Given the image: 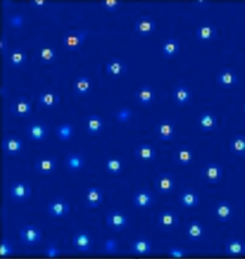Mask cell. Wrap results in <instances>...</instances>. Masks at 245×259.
<instances>
[{
  "mask_svg": "<svg viewBox=\"0 0 245 259\" xmlns=\"http://www.w3.org/2000/svg\"><path fill=\"white\" fill-rule=\"evenodd\" d=\"M24 16H22L21 14H14L12 16H10L8 19L10 26L14 28H20L24 25Z\"/></svg>",
  "mask_w": 245,
  "mask_h": 259,
  "instance_id": "45",
  "label": "cell"
},
{
  "mask_svg": "<svg viewBox=\"0 0 245 259\" xmlns=\"http://www.w3.org/2000/svg\"><path fill=\"white\" fill-rule=\"evenodd\" d=\"M74 135V128L69 123H63L56 128V136L62 141L71 140Z\"/></svg>",
  "mask_w": 245,
  "mask_h": 259,
  "instance_id": "39",
  "label": "cell"
},
{
  "mask_svg": "<svg viewBox=\"0 0 245 259\" xmlns=\"http://www.w3.org/2000/svg\"><path fill=\"white\" fill-rule=\"evenodd\" d=\"M50 2L47 0H31L30 5L33 8H44Z\"/></svg>",
  "mask_w": 245,
  "mask_h": 259,
  "instance_id": "49",
  "label": "cell"
},
{
  "mask_svg": "<svg viewBox=\"0 0 245 259\" xmlns=\"http://www.w3.org/2000/svg\"><path fill=\"white\" fill-rule=\"evenodd\" d=\"M162 51L165 57L167 58H173L177 55L179 52V42L175 38H168L163 44Z\"/></svg>",
  "mask_w": 245,
  "mask_h": 259,
  "instance_id": "38",
  "label": "cell"
},
{
  "mask_svg": "<svg viewBox=\"0 0 245 259\" xmlns=\"http://www.w3.org/2000/svg\"><path fill=\"white\" fill-rule=\"evenodd\" d=\"M35 170L40 175H50L57 168V161L53 157H39L35 162Z\"/></svg>",
  "mask_w": 245,
  "mask_h": 259,
  "instance_id": "21",
  "label": "cell"
},
{
  "mask_svg": "<svg viewBox=\"0 0 245 259\" xmlns=\"http://www.w3.org/2000/svg\"><path fill=\"white\" fill-rule=\"evenodd\" d=\"M217 83L218 85L224 89H232L237 83V76L232 68H223L218 75H217Z\"/></svg>",
  "mask_w": 245,
  "mask_h": 259,
  "instance_id": "16",
  "label": "cell"
},
{
  "mask_svg": "<svg viewBox=\"0 0 245 259\" xmlns=\"http://www.w3.org/2000/svg\"><path fill=\"white\" fill-rule=\"evenodd\" d=\"M173 158L179 165H189L193 160V151L189 146H182L173 153Z\"/></svg>",
  "mask_w": 245,
  "mask_h": 259,
  "instance_id": "26",
  "label": "cell"
},
{
  "mask_svg": "<svg viewBox=\"0 0 245 259\" xmlns=\"http://www.w3.org/2000/svg\"><path fill=\"white\" fill-rule=\"evenodd\" d=\"M203 234H204V227L200 221L192 220L188 224L187 236L189 240L191 242H198L202 238Z\"/></svg>",
  "mask_w": 245,
  "mask_h": 259,
  "instance_id": "36",
  "label": "cell"
},
{
  "mask_svg": "<svg viewBox=\"0 0 245 259\" xmlns=\"http://www.w3.org/2000/svg\"><path fill=\"white\" fill-rule=\"evenodd\" d=\"M32 195V188L25 182H16L10 187V197L15 202H25Z\"/></svg>",
  "mask_w": 245,
  "mask_h": 259,
  "instance_id": "5",
  "label": "cell"
},
{
  "mask_svg": "<svg viewBox=\"0 0 245 259\" xmlns=\"http://www.w3.org/2000/svg\"><path fill=\"white\" fill-rule=\"evenodd\" d=\"M224 252L232 257L243 255L245 254V243L241 239L232 238L226 242Z\"/></svg>",
  "mask_w": 245,
  "mask_h": 259,
  "instance_id": "25",
  "label": "cell"
},
{
  "mask_svg": "<svg viewBox=\"0 0 245 259\" xmlns=\"http://www.w3.org/2000/svg\"><path fill=\"white\" fill-rule=\"evenodd\" d=\"M134 98L137 102L143 106H149L155 101V92L148 85H143L136 90L134 93Z\"/></svg>",
  "mask_w": 245,
  "mask_h": 259,
  "instance_id": "28",
  "label": "cell"
},
{
  "mask_svg": "<svg viewBox=\"0 0 245 259\" xmlns=\"http://www.w3.org/2000/svg\"><path fill=\"white\" fill-rule=\"evenodd\" d=\"M64 164L68 170L72 172H79L85 166V160L82 155L78 153H71L65 157Z\"/></svg>",
  "mask_w": 245,
  "mask_h": 259,
  "instance_id": "31",
  "label": "cell"
},
{
  "mask_svg": "<svg viewBox=\"0 0 245 259\" xmlns=\"http://www.w3.org/2000/svg\"><path fill=\"white\" fill-rule=\"evenodd\" d=\"M179 203L185 208H194L200 204V196L192 188H186L179 195Z\"/></svg>",
  "mask_w": 245,
  "mask_h": 259,
  "instance_id": "19",
  "label": "cell"
},
{
  "mask_svg": "<svg viewBox=\"0 0 245 259\" xmlns=\"http://www.w3.org/2000/svg\"><path fill=\"white\" fill-rule=\"evenodd\" d=\"M13 254H14L13 246L6 238H3L0 243V256L2 258H5V257H9Z\"/></svg>",
  "mask_w": 245,
  "mask_h": 259,
  "instance_id": "43",
  "label": "cell"
},
{
  "mask_svg": "<svg viewBox=\"0 0 245 259\" xmlns=\"http://www.w3.org/2000/svg\"><path fill=\"white\" fill-rule=\"evenodd\" d=\"M38 102L47 109H53L60 102V96L53 91H44L39 94Z\"/></svg>",
  "mask_w": 245,
  "mask_h": 259,
  "instance_id": "35",
  "label": "cell"
},
{
  "mask_svg": "<svg viewBox=\"0 0 245 259\" xmlns=\"http://www.w3.org/2000/svg\"><path fill=\"white\" fill-rule=\"evenodd\" d=\"M195 36H197V38L202 42L211 41V40L215 39L218 36V30H217V27L215 25H213L212 23L205 22V23L200 24V26L197 28Z\"/></svg>",
  "mask_w": 245,
  "mask_h": 259,
  "instance_id": "17",
  "label": "cell"
},
{
  "mask_svg": "<svg viewBox=\"0 0 245 259\" xmlns=\"http://www.w3.org/2000/svg\"><path fill=\"white\" fill-rule=\"evenodd\" d=\"M26 135L33 141H42L48 136V129L41 123H32L26 128Z\"/></svg>",
  "mask_w": 245,
  "mask_h": 259,
  "instance_id": "24",
  "label": "cell"
},
{
  "mask_svg": "<svg viewBox=\"0 0 245 259\" xmlns=\"http://www.w3.org/2000/svg\"><path fill=\"white\" fill-rule=\"evenodd\" d=\"M215 216L220 223H226L232 218L234 209L227 201H220L214 207Z\"/></svg>",
  "mask_w": 245,
  "mask_h": 259,
  "instance_id": "20",
  "label": "cell"
},
{
  "mask_svg": "<svg viewBox=\"0 0 245 259\" xmlns=\"http://www.w3.org/2000/svg\"><path fill=\"white\" fill-rule=\"evenodd\" d=\"M155 134L158 139L161 141L173 140L175 135V126L173 121L168 119L160 121L155 127Z\"/></svg>",
  "mask_w": 245,
  "mask_h": 259,
  "instance_id": "11",
  "label": "cell"
},
{
  "mask_svg": "<svg viewBox=\"0 0 245 259\" xmlns=\"http://www.w3.org/2000/svg\"><path fill=\"white\" fill-rule=\"evenodd\" d=\"M124 165L117 157H109L106 160V170L110 175H119L123 172Z\"/></svg>",
  "mask_w": 245,
  "mask_h": 259,
  "instance_id": "40",
  "label": "cell"
},
{
  "mask_svg": "<svg viewBox=\"0 0 245 259\" xmlns=\"http://www.w3.org/2000/svg\"><path fill=\"white\" fill-rule=\"evenodd\" d=\"M152 242L145 237H139L130 245V250L137 255H149L152 252Z\"/></svg>",
  "mask_w": 245,
  "mask_h": 259,
  "instance_id": "27",
  "label": "cell"
},
{
  "mask_svg": "<svg viewBox=\"0 0 245 259\" xmlns=\"http://www.w3.org/2000/svg\"><path fill=\"white\" fill-rule=\"evenodd\" d=\"M191 97H192V93L185 85H178L173 89V100L179 106H183V105L190 102Z\"/></svg>",
  "mask_w": 245,
  "mask_h": 259,
  "instance_id": "33",
  "label": "cell"
},
{
  "mask_svg": "<svg viewBox=\"0 0 245 259\" xmlns=\"http://www.w3.org/2000/svg\"><path fill=\"white\" fill-rule=\"evenodd\" d=\"M119 250L118 241L113 238H109L105 241L104 243V250L109 253V254H113V253H117Z\"/></svg>",
  "mask_w": 245,
  "mask_h": 259,
  "instance_id": "44",
  "label": "cell"
},
{
  "mask_svg": "<svg viewBox=\"0 0 245 259\" xmlns=\"http://www.w3.org/2000/svg\"><path fill=\"white\" fill-rule=\"evenodd\" d=\"M22 148L23 142L18 136L9 135L2 140V149L9 156H17L22 151Z\"/></svg>",
  "mask_w": 245,
  "mask_h": 259,
  "instance_id": "10",
  "label": "cell"
},
{
  "mask_svg": "<svg viewBox=\"0 0 245 259\" xmlns=\"http://www.w3.org/2000/svg\"><path fill=\"white\" fill-rule=\"evenodd\" d=\"M133 204L140 209L149 208L154 204L153 194L145 188L139 189L133 196Z\"/></svg>",
  "mask_w": 245,
  "mask_h": 259,
  "instance_id": "23",
  "label": "cell"
},
{
  "mask_svg": "<svg viewBox=\"0 0 245 259\" xmlns=\"http://www.w3.org/2000/svg\"><path fill=\"white\" fill-rule=\"evenodd\" d=\"M107 225L114 232H122L127 227V216L118 210L110 211L107 216Z\"/></svg>",
  "mask_w": 245,
  "mask_h": 259,
  "instance_id": "12",
  "label": "cell"
},
{
  "mask_svg": "<svg viewBox=\"0 0 245 259\" xmlns=\"http://www.w3.org/2000/svg\"><path fill=\"white\" fill-rule=\"evenodd\" d=\"M106 72L111 78L117 79L127 72V65L122 60L114 58V59H111L109 63H107Z\"/></svg>",
  "mask_w": 245,
  "mask_h": 259,
  "instance_id": "22",
  "label": "cell"
},
{
  "mask_svg": "<svg viewBox=\"0 0 245 259\" xmlns=\"http://www.w3.org/2000/svg\"><path fill=\"white\" fill-rule=\"evenodd\" d=\"M156 151L155 147L149 143L138 144L134 149V156L141 162H152L155 159Z\"/></svg>",
  "mask_w": 245,
  "mask_h": 259,
  "instance_id": "15",
  "label": "cell"
},
{
  "mask_svg": "<svg viewBox=\"0 0 245 259\" xmlns=\"http://www.w3.org/2000/svg\"><path fill=\"white\" fill-rule=\"evenodd\" d=\"M88 32L86 30H70L67 31L63 37L64 47L70 51L79 50L82 48Z\"/></svg>",
  "mask_w": 245,
  "mask_h": 259,
  "instance_id": "1",
  "label": "cell"
},
{
  "mask_svg": "<svg viewBox=\"0 0 245 259\" xmlns=\"http://www.w3.org/2000/svg\"><path fill=\"white\" fill-rule=\"evenodd\" d=\"M230 152L237 156V157H244L245 156V135L237 134L234 136L229 144Z\"/></svg>",
  "mask_w": 245,
  "mask_h": 259,
  "instance_id": "32",
  "label": "cell"
},
{
  "mask_svg": "<svg viewBox=\"0 0 245 259\" xmlns=\"http://www.w3.org/2000/svg\"><path fill=\"white\" fill-rule=\"evenodd\" d=\"M92 81L88 76H79L73 83V91L76 95L83 96L90 93Z\"/></svg>",
  "mask_w": 245,
  "mask_h": 259,
  "instance_id": "29",
  "label": "cell"
},
{
  "mask_svg": "<svg viewBox=\"0 0 245 259\" xmlns=\"http://www.w3.org/2000/svg\"><path fill=\"white\" fill-rule=\"evenodd\" d=\"M104 200V194L100 187L92 186L88 187L84 193V202L87 207L97 208L100 206Z\"/></svg>",
  "mask_w": 245,
  "mask_h": 259,
  "instance_id": "14",
  "label": "cell"
},
{
  "mask_svg": "<svg viewBox=\"0 0 245 259\" xmlns=\"http://www.w3.org/2000/svg\"><path fill=\"white\" fill-rule=\"evenodd\" d=\"M0 51L1 55L3 57H8L9 52H8V40L4 35H2L1 39H0Z\"/></svg>",
  "mask_w": 245,
  "mask_h": 259,
  "instance_id": "48",
  "label": "cell"
},
{
  "mask_svg": "<svg viewBox=\"0 0 245 259\" xmlns=\"http://www.w3.org/2000/svg\"><path fill=\"white\" fill-rule=\"evenodd\" d=\"M86 132L91 136L100 135L104 129V121L103 118L97 114H91L85 122Z\"/></svg>",
  "mask_w": 245,
  "mask_h": 259,
  "instance_id": "30",
  "label": "cell"
},
{
  "mask_svg": "<svg viewBox=\"0 0 245 259\" xmlns=\"http://www.w3.org/2000/svg\"><path fill=\"white\" fill-rule=\"evenodd\" d=\"M167 254L173 258H183L188 256L189 254V250H184L181 248H170L167 250Z\"/></svg>",
  "mask_w": 245,
  "mask_h": 259,
  "instance_id": "46",
  "label": "cell"
},
{
  "mask_svg": "<svg viewBox=\"0 0 245 259\" xmlns=\"http://www.w3.org/2000/svg\"><path fill=\"white\" fill-rule=\"evenodd\" d=\"M0 94H1L2 97L5 96V88H4V87H1V89H0Z\"/></svg>",
  "mask_w": 245,
  "mask_h": 259,
  "instance_id": "50",
  "label": "cell"
},
{
  "mask_svg": "<svg viewBox=\"0 0 245 259\" xmlns=\"http://www.w3.org/2000/svg\"><path fill=\"white\" fill-rule=\"evenodd\" d=\"M73 247L82 252L90 251L93 247V240L91 239L90 235L86 232H78L73 236Z\"/></svg>",
  "mask_w": 245,
  "mask_h": 259,
  "instance_id": "18",
  "label": "cell"
},
{
  "mask_svg": "<svg viewBox=\"0 0 245 259\" xmlns=\"http://www.w3.org/2000/svg\"><path fill=\"white\" fill-rule=\"evenodd\" d=\"M123 5V1L121 0H102L101 6L107 12H115L120 9Z\"/></svg>",
  "mask_w": 245,
  "mask_h": 259,
  "instance_id": "42",
  "label": "cell"
},
{
  "mask_svg": "<svg viewBox=\"0 0 245 259\" xmlns=\"http://www.w3.org/2000/svg\"><path fill=\"white\" fill-rule=\"evenodd\" d=\"M41 231L33 225L24 226L19 232L20 240L26 246H35L38 244L41 241Z\"/></svg>",
  "mask_w": 245,
  "mask_h": 259,
  "instance_id": "4",
  "label": "cell"
},
{
  "mask_svg": "<svg viewBox=\"0 0 245 259\" xmlns=\"http://www.w3.org/2000/svg\"><path fill=\"white\" fill-rule=\"evenodd\" d=\"M243 111H244V112H245V103H244V106H243Z\"/></svg>",
  "mask_w": 245,
  "mask_h": 259,
  "instance_id": "51",
  "label": "cell"
},
{
  "mask_svg": "<svg viewBox=\"0 0 245 259\" xmlns=\"http://www.w3.org/2000/svg\"><path fill=\"white\" fill-rule=\"evenodd\" d=\"M56 49L50 45H46L40 47L37 51V58L39 62L43 65H50L53 64L56 61Z\"/></svg>",
  "mask_w": 245,
  "mask_h": 259,
  "instance_id": "34",
  "label": "cell"
},
{
  "mask_svg": "<svg viewBox=\"0 0 245 259\" xmlns=\"http://www.w3.org/2000/svg\"><path fill=\"white\" fill-rule=\"evenodd\" d=\"M157 222L164 232H173L179 225V217L173 210H163L158 214Z\"/></svg>",
  "mask_w": 245,
  "mask_h": 259,
  "instance_id": "3",
  "label": "cell"
},
{
  "mask_svg": "<svg viewBox=\"0 0 245 259\" xmlns=\"http://www.w3.org/2000/svg\"><path fill=\"white\" fill-rule=\"evenodd\" d=\"M43 252H44V255L49 258H56L62 254V250L53 244H50L48 247H46Z\"/></svg>",
  "mask_w": 245,
  "mask_h": 259,
  "instance_id": "47",
  "label": "cell"
},
{
  "mask_svg": "<svg viewBox=\"0 0 245 259\" xmlns=\"http://www.w3.org/2000/svg\"><path fill=\"white\" fill-rule=\"evenodd\" d=\"M7 59L9 61L10 65L16 68H19V67L24 66L26 64L27 55H26L25 51H23L22 49L16 48V49H13L12 51H10Z\"/></svg>",
  "mask_w": 245,
  "mask_h": 259,
  "instance_id": "37",
  "label": "cell"
},
{
  "mask_svg": "<svg viewBox=\"0 0 245 259\" xmlns=\"http://www.w3.org/2000/svg\"><path fill=\"white\" fill-rule=\"evenodd\" d=\"M198 126L202 132H213L218 127V116L213 111H203L198 118Z\"/></svg>",
  "mask_w": 245,
  "mask_h": 259,
  "instance_id": "13",
  "label": "cell"
},
{
  "mask_svg": "<svg viewBox=\"0 0 245 259\" xmlns=\"http://www.w3.org/2000/svg\"><path fill=\"white\" fill-rule=\"evenodd\" d=\"M132 116H133V111L127 107L121 108L115 114L116 120L118 121L119 123H127L132 118Z\"/></svg>",
  "mask_w": 245,
  "mask_h": 259,
  "instance_id": "41",
  "label": "cell"
},
{
  "mask_svg": "<svg viewBox=\"0 0 245 259\" xmlns=\"http://www.w3.org/2000/svg\"><path fill=\"white\" fill-rule=\"evenodd\" d=\"M47 211L53 218H63L70 212V204L64 198H56L48 204Z\"/></svg>",
  "mask_w": 245,
  "mask_h": 259,
  "instance_id": "7",
  "label": "cell"
},
{
  "mask_svg": "<svg viewBox=\"0 0 245 259\" xmlns=\"http://www.w3.org/2000/svg\"><path fill=\"white\" fill-rule=\"evenodd\" d=\"M155 20L149 16H141L134 22V31L139 36L145 37L155 33Z\"/></svg>",
  "mask_w": 245,
  "mask_h": 259,
  "instance_id": "9",
  "label": "cell"
},
{
  "mask_svg": "<svg viewBox=\"0 0 245 259\" xmlns=\"http://www.w3.org/2000/svg\"><path fill=\"white\" fill-rule=\"evenodd\" d=\"M11 111L18 117H27L32 114V103L24 96L17 97L11 104Z\"/></svg>",
  "mask_w": 245,
  "mask_h": 259,
  "instance_id": "8",
  "label": "cell"
},
{
  "mask_svg": "<svg viewBox=\"0 0 245 259\" xmlns=\"http://www.w3.org/2000/svg\"><path fill=\"white\" fill-rule=\"evenodd\" d=\"M223 175L222 167L216 162L207 163L202 169V178L203 180L210 185L218 184Z\"/></svg>",
  "mask_w": 245,
  "mask_h": 259,
  "instance_id": "6",
  "label": "cell"
},
{
  "mask_svg": "<svg viewBox=\"0 0 245 259\" xmlns=\"http://www.w3.org/2000/svg\"><path fill=\"white\" fill-rule=\"evenodd\" d=\"M155 190L160 194H172L175 187V179L172 173L164 172L156 177Z\"/></svg>",
  "mask_w": 245,
  "mask_h": 259,
  "instance_id": "2",
  "label": "cell"
}]
</instances>
